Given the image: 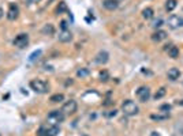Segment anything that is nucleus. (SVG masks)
Instances as JSON below:
<instances>
[{
	"mask_svg": "<svg viewBox=\"0 0 183 136\" xmlns=\"http://www.w3.org/2000/svg\"><path fill=\"white\" fill-rule=\"evenodd\" d=\"M30 89L34 93H37V94H45V93H48V90H49V86H48L47 82H44V80L36 79V80H32V82H30Z\"/></svg>",
	"mask_w": 183,
	"mask_h": 136,
	"instance_id": "1",
	"label": "nucleus"
},
{
	"mask_svg": "<svg viewBox=\"0 0 183 136\" xmlns=\"http://www.w3.org/2000/svg\"><path fill=\"white\" fill-rule=\"evenodd\" d=\"M176 6H178V1H176V0H167L166 10H167V11H174V10L176 8Z\"/></svg>",
	"mask_w": 183,
	"mask_h": 136,
	"instance_id": "17",
	"label": "nucleus"
},
{
	"mask_svg": "<svg viewBox=\"0 0 183 136\" xmlns=\"http://www.w3.org/2000/svg\"><path fill=\"white\" fill-rule=\"evenodd\" d=\"M66 11H67V4H66L64 1H60L57 8H56V14H63V12H66Z\"/></svg>",
	"mask_w": 183,
	"mask_h": 136,
	"instance_id": "22",
	"label": "nucleus"
},
{
	"mask_svg": "<svg viewBox=\"0 0 183 136\" xmlns=\"http://www.w3.org/2000/svg\"><path fill=\"white\" fill-rule=\"evenodd\" d=\"M67 26H68V25H67V22H66V21L60 22V27H62V30H67Z\"/></svg>",
	"mask_w": 183,
	"mask_h": 136,
	"instance_id": "29",
	"label": "nucleus"
},
{
	"mask_svg": "<svg viewBox=\"0 0 183 136\" xmlns=\"http://www.w3.org/2000/svg\"><path fill=\"white\" fill-rule=\"evenodd\" d=\"M152 118H153V120H164V118H168V114H164V116H156V114H153V116H152Z\"/></svg>",
	"mask_w": 183,
	"mask_h": 136,
	"instance_id": "26",
	"label": "nucleus"
},
{
	"mask_svg": "<svg viewBox=\"0 0 183 136\" xmlns=\"http://www.w3.org/2000/svg\"><path fill=\"white\" fill-rule=\"evenodd\" d=\"M168 79L171 80H178L180 78V71L178 69V68H169L168 69Z\"/></svg>",
	"mask_w": 183,
	"mask_h": 136,
	"instance_id": "14",
	"label": "nucleus"
},
{
	"mask_svg": "<svg viewBox=\"0 0 183 136\" xmlns=\"http://www.w3.org/2000/svg\"><path fill=\"white\" fill-rule=\"evenodd\" d=\"M178 105H180V106H183V99H182V101H179V102H178Z\"/></svg>",
	"mask_w": 183,
	"mask_h": 136,
	"instance_id": "33",
	"label": "nucleus"
},
{
	"mask_svg": "<svg viewBox=\"0 0 183 136\" xmlns=\"http://www.w3.org/2000/svg\"><path fill=\"white\" fill-rule=\"evenodd\" d=\"M41 53H42V50L41 49H39V50H34L32 55L29 56V61H36V60H39V57L41 56Z\"/></svg>",
	"mask_w": 183,
	"mask_h": 136,
	"instance_id": "19",
	"label": "nucleus"
},
{
	"mask_svg": "<svg viewBox=\"0 0 183 136\" xmlns=\"http://www.w3.org/2000/svg\"><path fill=\"white\" fill-rule=\"evenodd\" d=\"M12 44H14L17 48H21V49L26 48L27 45H29V34H26V33H21V34H18V36L14 38Z\"/></svg>",
	"mask_w": 183,
	"mask_h": 136,
	"instance_id": "5",
	"label": "nucleus"
},
{
	"mask_svg": "<svg viewBox=\"0 0 183 136\" xmlns=\"http://www.w3.org/2000/svg\"><path fill=\"white\" fill-rule=\"evenodd\" d=\"M166 89H164V87H161V89H159L156 91V94H154V99H160V98H163L164 97V95H166Z\"/></svg>",
	"mask_w": 183,
	"mask_h": 136,
	"instance_id": "23",
	"label": "nucleus"
},
{
	"mask_svg": "<svg viewBox=\"0 0 183 136\" xmlns=\"http://www.w3.org/2000/svg\"><path fill=\"white\" fill-rule=\"evenodd\" d=\"M108 60H109L108 52H105V50H100V52L97 53V56H96L95 61L97 63V64H100V65H104V64L108 63Z\"/></svg>",
	"mask_w": 183,
	"mask_h": 136,
	"instance_id": "10",
	"label": "nucleus"
},
{
	"mask_svg": "<svg viewBox=\"0 0 183 136\" xmlns=\"http://www.w3.org/2000/svg\"><path fill=\"white\" fill-rule=\"evenodd\" d=\"M137 97L139 98V101L141 102H146V101H149V98H150V90H149V87H139L138 90H137Z\"/></svg>",
	"mask_w": 183,
	"mask_h": 136,
	"instance_id": "8",
	"label": "nucleus"
},
{
	"mask_svg": "<svg viewBox=\"0 0 183 136\" xmlns=\"http://www.w3.org/2000/svg\"><path fill=\"white\" fill-rule=\"evenodd\" d=\"M64 117H66V114L62 110H52V112L48 114L47 120H48V123L52 125H59L60 123L64 120Z\"/></svg>",
	"mask_w": 183,
	"mask_h": 136,
	"instance_id": "3",
	"label": "nucleus"
},
{
	"mask_svg": "<svg viewBox=\"0 0 183 136\" xmlns=\"http://www.w3.org/2000/svg\"><path fill=\"white\" fill-rule=\"evenodd\" d=\"M63 99H64V95H63V94H55V95H52V97L49 98V101H51V102H53V104L62 102Z\"/></svg>",
	"mask_w": 183,
	"mask_h": 136,
	"instance_id": "21",
	"label": "nucleus"
},
{
	"mask_svg": "<svg viewBox=\"0 0 183 136\" xmlns=\"http://www.w3.org/2000/svg\"><path fill=\"white\" fill-rule=\"evenodd\" d=\"M150 136H160V135H159L157 132H152V133H150Z\"/></svg>",
	"mask_w": 183,
	"mask_h": 136,
	"instance_id": "32",
	"label": "nucleus"
},
{
	"mask_svg": "<svg viewBox=\"0 0 183 136\" xmlns=\"http://www.w3.org/2000/svg\"><path fill=\"white\" fill-rule=\"evenodd\" d=\"M166 38H167V33L164 31V30H157L156 33H153V36H152V40L156 42H160Z\"/></svg>",
	"mask_w": 183,
	"mask_h": 136,
	"instance_id": "13",
	"label": "nucleus"
},
{
	"mask_svg": "<svg viewBox=\"0 0 183 136\" xmlns=\"http://www.w3.org/2000/svg\"><path fill=\"white\" fill-rule=\"evenodd\" d=\"M161 23H163L161 19H157V21L153 22V25H152V26H153V27H160V26H161Z\"/></svg>",
	"mask_w": 183,
	"mask_h": 136,
	"instance_id": "27",
	"label": "nucleus"
},
{
	"mask_svg": "<svg viewBox=\"0 0 183 136\" xmlns=\"http://www.w3.org/2000/svg\"><path fill=\"white\" fill-rule=\"evenodd\" d=\"M77 108H78L77 102H75L74 99H70V101H67V102L63 105L62 112L64 113V114H74V113L77 112Z\"/></svg>",
	"mask_w": 183,
	"mask_h": 136,
	"instance_id": "6",
	"label": "nucleus"
},
{
	"mask_svg": "<svg viewBox=\"0 0 183 136\" xmlns=\"http://www.w3.org/2000/svg\"><path fill=\"white\" fill-rule=\"evenodd\" d=\"M60 42H70L73 41V34H71L70 30H62L59 33V36H57Z\"/></svg>",
	"mask_w": 183,
	"mask_h": 136,
	"instance_id": "12",
	"label": "nucleus"
},
{
	"mask_svg": "<svg viewBox=\"0 0 183 136\" xmlns=\"http://www.w3.org/2000/svg\"><path fill=\"white\" fill-rule=\"evenodd\" d=\"M3 18V8H2V7H0V19Z\"/></svg>",
	"mask_w": 183,
	"mask_h": 136,
	"instance_id": "31",
	"label": "nucleus"
},
{
	"mask_svg": "<svg viewBox=\"0 0 183 136\" xmlns=\"http://www.w3.org/2000/svg\"><path fill=\"white\" fill-rule=\"evenodd\" d=\"M103 7L108 11H113L119 7V0H103Z\"/></svg>",
	"mask_w": 183,
	"mask_h": 136,
	"instance_id": "11",
	"label": "nucleus"
},
{
	"mask_svg": "<svg viewBox=\"0 0 183 136\" xmlns=\"http://www.w3.org/2000/svg\"><path fill=\"white\" fill-rule=\"evenodd\" d=\"M160 110H164V112H169V110H171V105H168V104L161 105V106H160Z\"/></svg>",
	"mask_w": 183,
	"mask_h": 136,
	"instance_id": "25",
	"label": "nucleus"
},
{
	"mask_svg": "<svg viewBox=\"0 0 183 136\" xmlns=\"http://www.w3.org/2000/svg\"><path fill=\"white\" fill-rule=\"evenodd\" d=\"M41 33H42V34H45V36H52L53 33H55V27H53V25L48 23L41 29Z\"/></svg>",
	"mask_w": 183,
	"mask_h": 136,
	"instance_id": "15",
	"label": "nucleus"
},
{
	"mask_svg": "<svg viewBox=\"0 0 183 136\" xmlns=\"http://www.w3.org/2000/svg\"><path fill=\"white\" fill-rule=\"evenodd\" d=\"M168 56L171 59H178L179 57V49L176 46H169L168 48Z\"/></svg>",
	"mask_w": 183,
	"mask_h": 136,
	"instance_id": "16",
	"label": "nucleus"
},
{
	"mask_svg": "<svg viewBox=\"0 0 183 136\" xmlns=\"http://www.w3.org/2000/svg\"><path fill=\"white\" fill-rule=\"evenodd\" d=\"M122 110H123V113L127 116H135L137 113L139 112L137 104L131 99H126L123 104H122Z\"/></svg>",
	"mask_w": 183,
	"mask_h": 136,
	"instance_id": "2",
	"label": "nucleus"
},
{
	"mask_svg": "<svg viewBox=\"0 0 183 136\" xmlns=\"http://www.w3.org/2000/svg\"><path fill=\"white\" fill-rule=\"evenodd\" d=\"M41 0H26L27 4H36V3H40Z\"/></svg>",
	"mask_w": 183,
	"mask_h": 136,
	"instance_id": "30",
	"label": "nucleus"
},
{
	"mask_svg": "<svg viewBox=\"0 0 183 136\" xmlns=\"http://www.w3.org/2000/svg\"><path fill=\"white\" fill-rule=\"evenodd\" d=\"M168 26L171 29H179L183 27V18L179 15H171L168 18Z\"/></svg>",
	"mask_w": 183,
	"mask_h": 136,
	"instance_id": "7",
	"label": "nucleus"
},
{
	"mask_svg": "<svg viewBox=\"0 0 183 136\" xmlns=\"http://www.w3.org/2000/svg\"><path fill=\"white\" fill-rule=\"evenodd\" d=\"M116 113H118V112H116V110L113 109V110H111L109 113H105V116H107V117H115Z\"/></svg>",
	"mask_w": 183,
	"mask_h": 136,
	"instance_id": "28",
	"label": "nucleus"
},
{
	"mask_svg": "<svg viewBox=\"0 0 183 136\" xmlns=\"http://www.w3.org/2000/svg\"><path fill=\"white\" fill-rule=\"evenodd\" d=\"M19 15V8L15 3H10V7H8V11H7V18L10 21H15Z\"/></svg>",
	"mask_w": 183,
	"mask_h": 136,
	"instance_id": "9",
	"label": "nucleus"
},
{
	"mask_svg": "<svg viewBox=\"0 0 183 136\" xmlns=\"http://www.w3.org/2000/svg\"><path fill=\"white\" fill-rule=\"evenodd\" d=\"M89 74H90V71H89L88 68H81V69H78L77 71V76L78 78H86V76H89Z\"/></svg>",
	"mask_w": 183,
	"mask_h": 136,
	"instance_id": "20",
	"label": "nucleus"
},
{
	"mask_svg": "<svg viewBox=\"0 0 183 136\" xmlns=\"http://www.w3.org/2000/svg\"><path fill=\"white\" fill-rule=\"evenodd\" d=\"M108 79H109L108 71H101L100 72V80H101V82H107Z\"/></svg>",
	"mask_w": 183,
	"mask_h": 136,
	"instance_id": "24",
	"label": "nucleus"
},
{
	"mask_svg": "<svg viewBox=\"0 0 183 136\" xmlns=\"http://www.w3.org/2000/svg\"><path fill=\"white\" fill-rule=\"evenodd\" d=\"M59 133V125H42L39 129V135L40 136H56Z\"/></svg>",
	"mask_w": 183,
	"mask_h": 136,
	"instance_id": "4",
	"label": "nucleus"
},
{
	"mask_svg": "<svg viewBox=\"0 0 183 136\" xmlns=\"http://www.w3.org/2000/svg\"><path fill=\"white\" fill-rule=\"evenodd\" d=\"M37 136H40V135H37Z\"/></svg>",
	"mask_w": 183,
	"mask_h": 136,
	"instance_id": "34",
	"label": "nucleus"
},
{
	"mask_svg": "<svg viewBox=\"0 0 183 136\" xmlns=\"http://www.w3.org/2000/svg\"><path fill=\"white\" fill-rule=\"evenodd\" d=\"M142 16H144L145 19H152V18H153V10H152L150 7L145 8L144 11H142Z\"/></svg>",
	"mask_w": 183,
	"mask_h": 136,
	"instance_id": "18",
	"label": "nucleus"
}]
</instances>
